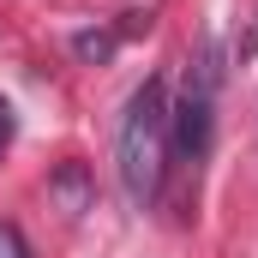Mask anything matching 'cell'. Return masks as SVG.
<instances>
[{
  "mask_svg": "<svg viewBox=\"0 0 258 258\" xmlns=\"http://www.w3.org/2000/svg\"><path fill=\"white\" fill-rule=\"evenodd\" d=\"M6 138H12V114H6V102H0V150H6Z\"/></svg>",
  "mask_w": 258,
  "mask_h": 258,
  "instance_id": "6",
  "label": "cell"
},
{
  "mask_svg": "<svg viewBox=\"0 0 258 258\" xmlns=\"http://www.w3.org/2000/svg\"><path fill=\"white\" fill-rule=\"evenodd\" d=\"M210 132H216V66H210V48H204L198 66L186 72L180 102L168 108V156H180V162H204Z\"/></svg>",
  "mask_w": 258,
  "mask_h": 258,
  "instance_id": "2",
  "label": "cell"
},
{
  "mask_svg": "<svg viewBox=\"0 0 258 258\" xmlns=\"http://www.w3.org/2000/svg\"><path fill=\"white\" fill-rule=\"evenodd\" d=\"M114 168L138 210L162 198V180H168V84L162 78H144L132 90L120 132H114Z\"/></svg>",
  "mask_w": 258,
  "mask_h": 258,
  "instance_id": "1",
  "label": "cell"
},
{
  "mask_svg": "<svg viewBox=\"0 0 258 258\" xmlns=\"http://www.w3.org/2000/svg\"><path fill=\"white\" fill-rule=\"evenodd\" d=\"M48 192L60 198V210H66V216H78V210H90V174H84L78 162H66L60 174L48 180Z\"/></svg>",
  "mask_w": 258,
  "mask_h": 258,
  "instance_id": "3",
  "label": "cell"
},
{
  "mask_svg": "<svg viewBox=\"0 0 258 258\" xmlns=\"http://www.w3.org/2000/svg\"><path fill=\"white\" fill-rule=\"evenodd\" d=\"M72 54L90 60V66H102L108 54H114V36H108V30H78V36H72Z\"/></svg>",
  "mask_w": 258,
  "mask_h": 258,
  "instance_id": "4",
  "label": "cell"
},
{
  "mask_svg": "<svg viewBox=\"0 0 258 258\" xmlns=\"http://www.w3.org/2000/svg\"><path fill=\"white\" fill-rule=\"evenodd\" d=\"M0 258H30V240L18 234V222H0Z\"/></svg>",
  "mask_w": 258,
  "mask_h": 258,
  "instance_id": "5",
  "label": "cell"
}]
</instances>
